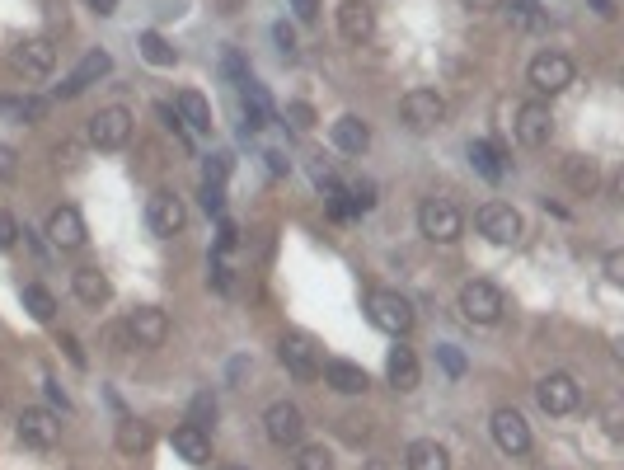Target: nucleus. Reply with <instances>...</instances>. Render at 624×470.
Here are the masks:
<instances>
[{
  "label": "nucleus",
  "mask_w": 624,
  "mask_h": 470,
  "mask_svg": "<svg viewBox=\"0 0 624 470\" xmlns=\"http://www.w3.org/2000/svg\"><path fill=\"white\" fill-rule=\"evenodd\" d=\"M488 428H493V442H498L507 456H526V452H531V428H526V419H521L517 409H498Z\"/></svg>",
  "instance_id": "obj_12"
},
{
  "label": "nucleus",
  "mask_w": 624,
  "mask_h": 470,
  "mask_svg": "<svg viewBox=\"0 0 624 470\" xmlns=\"http://www.w3.org/2000/svg\"><path fill=\"white\" fill-rule=\"evenodd\" d=\"M216 419V400H212V391H202V395H193V405H188V423L193 428H202L207 433V423Z\"/></svg>",
  "instance_id": "obj_33"
},
{
  "label": "nucleus",
  "mask_w": 624,
  "mask_h": 470,
  "mask_svg": "<svg viewBox=\"0 0 624 470\" xmlns=\"http://www.w3.org/2000/svg\"><path fill=\"white\" fill-rule=\"evenodd\" d=\"M399 113H404V123L413 132H432V127H442L446 118V99L437 90H409L399 99Z\"/></svg>",
  "instance_id": "obj_7"
},
{
  "label": "nucleus",
  "mask_w": 624,
  "mask_h": 470,
  "mask_svg": "<svg viewBox=\"0 0 624 470\" xmlns=\"http://www.w3.org/2000/svg\"><path fill=\"white\" fill-rule=\"evenodd\" d=\"M24 311L33 315V320H52V315H57V297H52V292H47V287H38V282H29V287H24Z\"/></svg>",
  "instance_id": "obj_30"
},
{
  "label": "nucleus",
  "mask_w": 624,
  "mask_h": 470,
  "mask_svg": "<svg viewBox=\"0 0 624 470\" xmlns=\"http://www.w3.org/2000/svg\"><path fill=\"white\" fill-rule=\"evenodd\" d=\"M404 466H409V470H451V452H446L442 442L418 438V442H409V452H404Z\"/></svg>",
  "instance_id": "obj_25"
},
{
  "label": "nucleus",
  "mask_w": 624,
  "mask_h": 470,
  "mask_svg": "<svg viewBox=\"0 0 624 470\" xmlns=\"http://www.w3.org/2000/svg\"><path fill=\"white\" fill-rule=\"evenodd\" d=\"M230 245H235V226H230V221H221V250H230Z\"/></svg>",
  "instance_id": "obj_52"
},
{
  "label": "nucleus",
  "mask_w": 624,
  "mask_h": 470,
  "mask_svg": "<svg viewBox=\"0 0 624 470\" xmlns=\"http://www.w3.org/2000/svg\"><path fill=\"white\" fill-rule=\"evenodd\" d=\"M460 315H465L470 325H498L503 292H498L493 282H465V287H460Z\"/></svg>",
  "instance_id": "obj_4"
},
{
  "label": "nucleus",
  "mask_w": 624,
  "mask_h": 470,
  "mask_svg": "<svg viewBox=\"0 0 624 470\" xmlns=\"http://www.w3.org/2000/svg\"><path fill=\"white\" fill-rule=\"evenodd\" d=\"M334 146L343 151V156H362L366 146H371V127L357 118V113H343L334 123Z\"/></svg>",
  "instance_id": "obj_22"
},
{
  "label": "nucleus",
  "mask_w": 624,
  "mask_h": 470,
  "mask_svg": "<svg viewBox=\"0 0 624 470\" xmlns=\"http://www.w3.org/2000/svg\"><path fill=\"white\" fill-rule=\"evenodd\" d=\"M418 226H423L427 240H437V245H451V240H460V231H465V217H460L451 203L432 198V203H423V212H418Z\"/></svg>",
  "instance_id": "obj_8"
},
{
  "label": "nucleus",
  "mask_w": 624,
  "mask_h": 470,
  "mask_svg": "<svg viewBox=\"0 0 624 470\" xmlns=\"http://www.w3.org/2000/svg\"><path fill=\"white\" fill-rule=\"evenodd\" d=\"M174 113H179V123H188L193 132H212V104H207L198 90L174 94Z\"/></svg>",
  "instance_id": "obj_24"
},
{
  "label": "nucleus",
  "mask_w": 624,
  "mask_h": 470,
  "mask_svg": "<svg viewBox=\"0 0 624 470\" xmlns=\"http://www.w3.org/2000/svg\"><path fill=\"white\" fill-rule=\"evenodd\" d=\"M498 5H503V0H465V10H479V15H484V10H498Z\"/></svg>",
  "instance_id": "obj_51"
},
{
  "label": "nucleus",
  "mask_w": 624,
  "mask_h": 470,
  "mask_svg": "<svg viewBox=\"0 0 624 470\" xmlns=\"http://www.w3.org/2000/svg\"><path fill=\"white\" fill-rule=\"evenodd\" d=\"M263 428H268V442H277V447H296L305 433V419L301 409L291 405V400H277V405H268V414H263Z\"/></svg>",
  "instance_id": "obj_11"
},
{
  "label": "nucleus",
  "mask_w": 624,
  "mask_h": 470,
  "mask_svg": "<svg viewBox=\"0 0 624 470\" xmlns=\"http://www.w3.org/2000/svg\"><path fill=\"white\" fill-rule=\"evenodd\" d=\"M517 141L521 146H545L549 137H554V113H549V104H540V99H531V104H521L517 109Z\"/></svg>",
  "instance_id": "obj_13"
},
{
  "label": "nucleus",
  "mask_w": 624,
  "mask_h": 470,
  "mask_svg": "<svg viewBox=\"0 0 624 470\" xmlns=\"http://www.w3.org/2000/svg\"><path fill=\"white\" fill-rule=\"evenodd\" d=\"M174 452H179L188 466H207V461H212V438H207L202 428H193V423H183V428H174Z\"/></svg>",
  "instance_id": "obj_21"
},
{
  "label": "nucleus",
  "mask_w": 624,
  "mask_h": 470,
  "mask_svg": "<svg viewBox=\"0 0 624 470\" xmlns=\"http://www.w3.org/2000/svg\"><path fill=\"white\" fill-rule=\"evenodd\" d=\"M437 358H442V367H446L451 376H460V372H465V358H460V353H456L451 344H442V348H437Z\"/></svg>",
  "instance_id": "obj_41"
},
{
  "label": "nucleus",
  "mask_w": 624,
  "mask_h": 470,
  "mask_svg": "<svg viewBox=\"0 0 624 470\" xmlns=\"http://www.w3.org/2000/svg\"><path fill=\"white\" fill-rule=\"evenodd\" d=\"M324 381H329L338 395H362L366 386H371V376H366L357 362H343V358L324 367Z\"/></svg>",
  "instance_id": "obj_26"
},
{
  "label": "nucleus",
  "mask_w": 624,
  "mask_h": 470,
  "mask_svg": "<svg viewBox=\"0 0 624 470\" xmlns=\"http://www.w3.org/2000/svg\"><path fill=\"white\" fill-rule=\"evenodd\" d=\"M287 123L296 127V132H310V127H315V109L296 99V104H287Z\"/></svg>",
  "instance_id": "obj_36"
},
{
  "label": "nucleus",
  "mask_w": 624,
  "mask_h": 470,
  "mask_svg": "<svg viewBox=\"0 0 624 470\" xmlns=\"http://www.w3.org/2000/svg\"><path fill=\"white\" fill-rule=\"evenodd\" d=\"M61 348H66V358L76 362V367H85V348L76 344V334H61Z\"/></svg>",
  "instance_id": "obj_44"
},
{
  "label": "nucleus",
  "mask_w": 624,
  "mask_h": 470,
  "mask_svg": "<svg viewBox=\"0 0 624 470\" xmlns=\"http://www.w3.org/2000/svg\"><path fill=\"white\" fill-rule=\"evenodd\" d=\"M71 292H76V301H85V306H104V301L113 297V282H108L99 268H76V273H71Z\"/></svg>",
  "instance_id": "obj_23"
},
{
  "label": "nucleus",
  "mask_w": 624,
  "mask_h": 470,
  "mask_svg": "<svg viewBox=\"0 0 624 470\" xmlns=\"http://www.w3.org/2000/svg\"><path fill=\"white\" fill-rule=\"evenodd\" d=\"M273 38H277V47H282V57H296V33H291L287 24H277Z\"/></svg>",
  "instance_id": "obj_43"
},
{
  "label": "nucleus",
  "mask_w": 624,
  "mask_h": 470,
  "mask_svg": "<svg viewBox=\"0 0 624 470\" xmlns=\"http://www.w3.org/2000/svg\"><path fill=\"white\" fill-rule=\"evenodd\" d=\"M15 66L24 71V76H47V71L57 66V47H52V38H43V33L24 38V43L15 47Z\"/></svg>",
  "instance_id": "obj_17"
},
{
  "label": "nucleus",
  "mask_w": 624,
  "mask_h": 470,
  "mask_svg": "<svg viewBox=\"0 0 624 470\" xmlns=\"http://www.w3.org/2000/svg\"><path fill=\"white\" fill-rule=\"evenodd\" d=\"M526 76H531V90L535 94H564L568 85H573V76H578V66L568 62L564 52H540Z\"/></svg>",
  "instance_id": "obj_2"
},
{
  "label": "nucleus",
  "mask_w": 624,
  "mask_h": 470,
  "mask_svg": "<svg viewBox=\"0 0 624 470\" xmlns=\"http://www.w3.org/2000/svg\"><path fill=\"white\" fill-rule=\"evenodd\" d=\"M146 447H151V428H146L141 419H127V414H122L118 419V452L141 456Z\"/></svg>",
  "instance_id": "obj_28"
},
{
  "label": "nucleus",
  "mask_w": 624,
  "mask_h": 470,
  "mask_svg": "<svg viewBox=\"0 0 624 470\" xmlns=\"http://www.w3.org/2000/svg\"><path fill=\"white\" fill-rule=\"evenodd\" d=\"M568 184L578 188V193H592V188H596V165H592V160H582V156L568 160Z\"/></svg>",
  "instance_id": "obj_32"
},
{
  "label": "nucleus",
  "mask_w": 624,
  "mask_h": 470,
  "mask_svg": "<svg viewBox=\"0 0 624 470\" xmlns=\"http://www.w3.org/2000/svg\"><path fill=\"white\" fill-rule=\"evenodd\" d=\"M474 226L493 245H517L521 240V217H517V207H507V203H484L474 212Z\"/></svg>",
  "instance_id": "obj_6"
},
{
  "label": "nucleus",
  "mask_w": 624,
  "mask_h": 470,
  "mask_svg": "<svg viewBox=\"0 0 624 470\" xmlns=\"http://www.w3.org/2000/svg\"><path fill=\"white\" fill-rule=\"evenodd\" d=\"M296 470H334V456L324 452V447H301V456H296Z\"/></svg>",
  "instance_id": "obj_35"
},
{
  "label": "nucleus",
  "mask_w": 624,
  "mask_h": 470,
  "mask_svg": "<svg viewBox=\"0 0 624 470\" xmlns=\"http://www.w3.org/2000/svg\"><path fill=\"white\" fill-rule=\"evenodd\" d=\"M15 174H19V156H15V151H10V146H0V179L10 184Z\"/></svg>",
  "instance_id": "obj_42"
},
{
  "label": "nucleus",
  "mask_w": 624,
  "mask_h": 470,
  "mask_svg": "<svg viewBox=\"0 0 624 470\" xmlns=\"http://www.w3.org/2000/svg\"><path fill=\"white\" fill-rule=\"evenodd\" d=\"M202 207H207L212 217H221V207H226V193H221V184H202Z\"/></svg>",
  "instance_id": "obj_38"
},
{
  "label": "nucleus",
  "mask_w": 624,
  "mask_h": 470,
  "mask_svg": "<svg viewBox=\"0 0 624 470\" xmlns=\"http://www.w3.org/2000/svg\"><path fill=\"white\" fill-rule=\"evenodd\" d=\"M43 386H47V400H52V405L61 409V414H71V400H66V395H61V386H57V381H52V376H47Z\"/></svg>",
  "instance_id": "obj_45"
},
{
  "label": "nucleus",
  "mask_w": 624,
  "mask_h": 470,
  "mask_svg": "<svg viewBox=\"0 0 624 470\" xmlns=\"http://www.w3.org/2000/svg\"><path fill=\"white\" fill-rule=\"evenodd\" d=\"M535 400H540L545 414H573L578 400H582V391H578V381H573L568 372H549L545 381L535 386Z\"/></svg>",
  "instance_id": "obj_9"
},
{
  "label": "nucleus",
  "mask_w": 624,
  "mask_h": 470,
  "mask_svg": "<svg viewBox=\"0 0 624 470\" xmlns=\"http://www.w3.org/2000/svg\"><path fill=\"white\" fill-rule=\"evenodd\" d=\"M366 315H371V325L381 329V334H395V339H404L413 329V306L399 292H371L366 297Z\"/></svg>",
  "instance_id": "obj_1"
},
{
  "label": "nucleus",
  "mask_w": 624,
  "mask_h": 470,
  "mask_svg": "<svg viewBox=\"0 0 624 470\" xmlns=\"http://www.w3.org/2000/svg\"><path fill=\"white\" fill-rule=\"evenodd\" d=\"M263 160H268V170H273V174H287V160H282V151H268Z\"/></svg>",
  "instance_id": "obj_50"
},
{
  "label": "nucleus",
  "mask_w": 624,
  "mask_h": 470,
  "mask_svg": "<svg viewBox=\"0 0 624 470\" xmlns=\"http://www.w3.org/2000/svg\"><path fill=\"white\" fill-rule=\"evenodd\" d=\"M137 47H141V57H146L151 66H174V62H179V52H174V47H169L160 33H141Z\"/></svg>",
  "instance_id": "obj_31"
},
{
  "label": "nucleus",
  "mask_w": 624,
  "mask_h": 470,
  "mask_svg": "<svg viewBox=\"0 0 624 470\" xmlns=\"http://www.w3.org/2000/svg\"><path fill=\"white\" fill-rule=\"evenodd\" d=\"M108 71H113V57L94 47V52H85V57H80V66H76V71H71V76H66V80L57 85V99H76V94H85V90H90L94 80H104Z\"/></svg>",
  "instance_id": "obj_10"
},
{
  "label": "nucleus",
  "mask_w": 624,
  "mask_h": 470,
  "mask_svg": "<svg viewBox=\"0 0 624 470\" xmlns=\"http://www.w3.org/2000/svg\"><path fill=\"white\" fill-rule=\"evenodd\" d=\"M470 165L484 174L488 184H498V179H503V156H498V146H493V141H470Z\"/></svg>",
  "instance_id": "obj_29"
},
{
  "label": "nucleus",
  "mask_w": 624,
  "mask_h": 470,
  "mask_svg": "<svg viewBox=\"0 0 624 470\" xmlns=\"http://www.w3.org/2000/svg\"><path fill=\"white\" fill-rule=\"evenodd\" d=\"M338 433H343V442H366L371 438V419L366 414H348V419H338Z\"/></svg>",
  "instance_id": "obj_34"
},
{
  "label": "nucleus",
  "mask_w": 624,
  "mask_h": 470,
  "mask_svg": "<svg viewBox=\"0 0 624 470\" xmlns=\"http://www.w3.org/2000/svg\"><path fill=\"white\" fill-rule=\"evenodd\" d=\"M15 240H19V221L10 212H0V250H15Z\"/></svg>",
  "instance_id": "obj_39"
},
{
  "label": "nucleus",
  "mask_w": 624,
  "mask_h": 470,
  "mask_svg": "<svg viewBox=\"0 0 624 470\" xmlns=\"http://www.w3.org/2000/svg\"><path fill=\"white\" fill-rule=\"evenodd\" d=\"M43 113H47V99H33V94H24V99L0 94V118H10V123H43Z\"/></svg>",
  "instance_id": "obj_27"
},
{
  "label": "nucleus",
  "mask_w": 624,
  "mask_h": 470,
  "mask_svg": "<svg viewBox=\"0 0 624 470\" xmlns=\"http://www.w3.org/2000/svg\"><path fill=\"white\" fill-rule=\"evenodd\" d=\"M357 470H390V466H385V461H362Z\"/></svg>",
  "instance_id": "obj_53"
},
{
  "label": "nucleus",
  "mask_w": 624,
  "mask_h": 470,
  "mask_svg": "<svg viewBox=\"0 0 624 470\" xmlns=\"http://www.w3.org/2000/svg\"><path fill=\"white\" fill-rule=\"evenodd\" d=\"M226 174H230V156H226V151L207 156V179H202V184H226Z\"/></svg>",
  "instance_id": "obj_37"
},
{
  "label": "nucleus",
  "mask_w": 624,
  "mask_h": 470,
  "mask_svg": "<svg viewBox=\"0 0 624 470\" xmlns=\"http://www.w3.org/2000/svg\"><path fill=\"white\" fill-rule=\"evenodd\" d=\"M183 221H188V212H183V203L174 193H151V203H146V226H151L155 235H179Z\"/></svg>",
  "instance_id": "obj_16"
},
{
  "label": "nucleus",
  "mask_w": 624,
  "mask_h": 470,
  "mask_svg": "<svg viewBox=\"0 0 624 470\" xmlns=\"http://www.w3.org/2000/svg\"><path fill=\"white\" fill-rule=\"evenodd\" d=\"M85 5H90V10H94V15H118V0H85Z\"/></svg>",
  "instance_id": "obj_48"
},
{
  "label": "nucleus",
  "mask_w": 624,
  "mask_h": 470,
  "mask_svg": "<svg viewBox=\"0 0 624 470\" xmlns=\"http://www.w3.org/2000/svg\"><path fill=\"white\" fill-rule=\"evenodd\" d=\"M47 240H52L57 250H80V245H85V217H80L76 207H57V212L47 217Z\"/></svg>",
  "instance_id": "obj_18"
},
{
  "label": "nucleus",
  "mask_w": 624,
  "mask_h": 470,
  "mask_svg": "<svg viewBox=\"0 0 624 470\" xmlns=\"http://www.w3.org/2000/svg\"><path fill=\"white\" fill-rule=\"evenodd\" d=\"M57 438H61L57 414H47V409H24V414H19V442H24V447L47 452V447H57Z\"/></svg>",
  "instance_id": "obj_15"
},
{
  "label": "nucleus",
  "mask_w": 624,
  "mask_h": 470,
  "mask_svg": "<svg viewBox=\"0 0 624 470\" xmlns=\"http://www.w3.org/2000/svg\"><path fill=\"white\" fill-rule=\"evenodd\" d=\"M606 278L620 282L624 278V254H606Z\"/></svg>",
  "instance_id": "obj_47"
},
{
  "label": "nucleus",
  "mask_w": 624,
  "mask_h": 470,
  "mask_svg": "<svg viewBox=\"0 0 624 470\" xmlns=\"http://www.w3.org/2000/svg\"><path fill=\"white\" fill-rule=\"evenodd\" d=\"M606 433H610V438H620V433H624V428H620V409H615V405L606 409Z\"/></svg>",
  "instance_id": "obj_49"
},
{
  "label": "nucleus",
  "mask_w": 624,
  "mask_h": 470,
  "mask_svg": "<svg viewBox=\"0 0 624 470\" xmlns=\"http://www.w3.org/2000/svg\"><path fill=\"white\" fill-rule=\"evenodd\" d=\"M385 376H390V386L395 391H418V358H413V348H390V358H385Z\"/></svg>",
  "instance_id": "obj_20"
},
{
  "label": "nucleus",
  "mask_w": 624,
  "mask_h": 470,
  "mask_svg": "<svg viewBox=\"0 0 624 470\" xmlns=\"http://www.w3.org/2000/svg\"><path fill=\"white\" fill-rule=\"evenodd\" d=\"M127 141H132V113L122 109V104L99 109L90 118V146H99V151H122Z\"/></svg>",
  "instance_id": "obj_5"
},
{
  "label": "nucleus",
  "mask_w": 624,
  "mask_h": 470,
  "mask_svg": "<svg viewBox=\"0 0 624 470\" xmlns=\"http://www.w3.org/2000/svg\"><path fill=\"white\" fill-rule=\"evenodd\" d=\"M127 339L137 348H160L169 339V315L160 311V306H141V311H132V320H127Z\"/></svg>",
  "instance_id": "obj_14"
},
{
  "label": "nucleus",
  "mask_w": 624,
  "mask_h": 470,
  "mask_svg": "<svg viewBox=\"0 0 624 470\" xmlns=\"http://www.w3.org/2000/svg\"><path fill=\"white\" fill-rule=\"evenodd\" d=\"M338 29H343V38H348V43H366V38H371V29H376L371 5H362V0H343V5H338Z\"/></svg>",
  "instance_id": "obj_19"
},
{
  "label": "nucleus",
  "mask_w": 624,
  "mask_h": 470,
  "mask_svg": "<svg viewBox=\"0 0 624 470\" xmlns=\"http://www.w3.org/2000/svg\"><path fill=\"white\" fill-rule=\"evenodd\" d=\"M517 24L521 29H535V24H540V5H535V0H517Z\"/></svg>",
  "instance_id": "obj_40"
},
{
  "label": "nucleus",
  "mask_w": 624,
  "mask_h": 470,
  "mask_svg": "<svg viewBox=\"0 0 624 470\" xmlns=\"http://www.w3.org/2000/svg\"><path fill=\"white\" fill-rule=\"evenodd\" d=\"M277 358H282V367H287L291 376H301V381L320 376V348H315V339H310V334H301V329H287V334H282Z\"/></svg>",
  "instance_id": "obj_3"
},
{
  "label": "nucleus",
  "mask_w": 624,
  "mask_h": 470,
  "mask_svg": "<svg viewBox=\"0 0 624 470\" xmlns=\"http://www.w3.org/2000/svg\"><path fill=\"white\" fill-rule=\"evenodd\" d=\"M291 10H296V19H305V24H310V19L320 15V0H291Z\"/></svg>",
  "instance_id": "obj_46"
}]
</instances>
